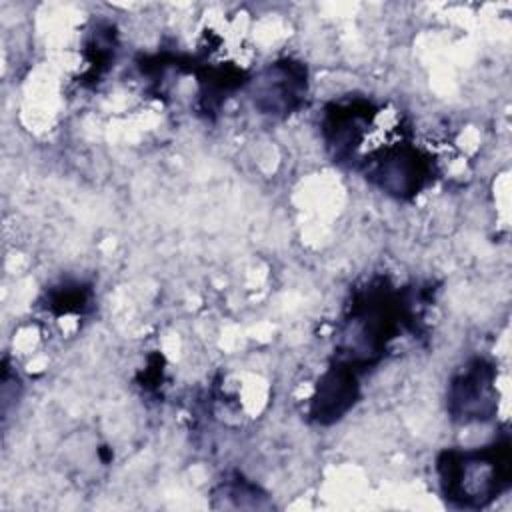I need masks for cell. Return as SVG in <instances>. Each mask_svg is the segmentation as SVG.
<instances>
[{"mask_svg":"<svg viewBox=\"0 0 512 512\" xmlns=\"http://www.w3.org/2000/svg\"><path fill=\"white\" fill-rule=\"evenodd\" d=\"M356 372L348 364L332 366L318 382L312 402V416L318 422L338 420L356 398Z\"/></svg>","mask_w":512,"mask_h":512,"instance_id":"277c9868","label":"cell"},{"mask_svg":"<svg viewBox=\"0 0 512 512\" xmlns=\"http://www.w3.org/2000/svg\"><path fill=\"white\" fill-rule=\"evenodd\" d=\"M494 370L484 360L472 362L450 384V410L456 418L482 420L494 410Z\"/></svg>","mask_w":512,"mask_h":512,"instance_id":"7a4b0ae2","label":"cell"},{"mask_svg":"<svg viewBox=\"0 0 512 512\" xmlns=\"http://www.w3.org/2000/svg\"><path fill=\"white\" fill-rule=\"evenodd\" d=\"M438 474L446 500L466 508L484 506L510 482L508 444L448 450L438 460Z\"/></svg>","mask_w":512,"mask_h":512,"instance_id":"6da1fadb","label":"cell"},{"mask_svg":"<svg viewBox=\"0 0 512 512\" xmlns=\"http://www.w3.org/2000/svg\"><path fill=\"white\" fill-rule=\"evenodd\" d=\"M304 92H306V70L300 64L280 62V64H274L264 74L256 96L262 112L286 114L298 106Z\"/></svg>","mask_w":512,"mask_h":512,"instance_id":"3957f363","label":"cell"}]
</instances>
